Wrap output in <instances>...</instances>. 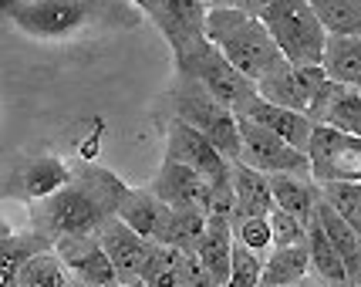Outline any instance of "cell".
Masks as SVG:
<instances>
[{"label":"cell","mask_w":361,"mask_h":287,"mask_svg":"<svg viewBox=\"0 0 361 287\" xmlns=\"http://www.w3.org/2000/svg\"><path fill=\"white\" fill-rule=\"evenodd\" d=\"M4 14L34 41L71 44L85 37L135 31L145 11L132 0H4Z\"/></svg>","instance_id":"obj_1"},{"label":"cell","mask_w":361,"mask_h":287,"mask_svg":"<svg viewBox=\"0 0 361 287\" xmlns=\"http://www.w3.org/2000/svg\"><path fill=\"white\" fill-rule=\"evenodd\" d=\"M126 193L128 186L115 173L102 166H81L64 190L31 207V230L51 237L54 243L64 237L102 233V226L118 216Z\"/></svg>","instance_id":"obj_2"},{"label":"cell","mask_w":361,"mask_h":287,"mask_svg":"<svg viewBox=\"0 0 361 287\" xmlns=\"http://www.w3.org/2000/svg\"><path fill=\"white\" fill-rule=\"evenodd\" d=\"M206 41L216 44L223 51V58L233 64L243 78H250L253 85H260L277 68L287 64V58L274 41V34L267 31V24L257 14H247V11H223V7L209 11Z\"/></svg>","instance_id":"obj_3"},{"label":"cell","mask_w":361,"mask_h":287,"mask_svg":"<svg viewBox=\"0 0 361 287\" xmlns=\"http://www.w3.org/2000/svg\"><path fill=\"white\" fill-rule=\"evenodd\" d=\"M260 20L267 24V31L274 34L281 54L290 64L311 68V64L324 61L328 28L321 24L311 0H270Z\"/></svg>","instance_id":"obj_4"},{"label":"cell","mask_w":361,"mask_h":287,"mask_svg":"<svg viewBox=\"0 0 361 287\" xmlns=\"http://www.w3.org/2000/svg\"><path fill=\"white\" fill-rule=\"evenodd\" d=\"M176 118H183L186 126L200 128L230 162H240V152H243L240 115L233 109H226L223 102H216L200 81L192 78L179 81V88H176Z\"/></svg>","instance_id":"obj_5"},{"label":"cell","mask_w":361,"mask_h":287,"mask_svg":"<svg viewBox=\"0 0 361 287\" xmlns=\"http://www.w3.org/2000/svg\"><path fill=\"white\" fill-rule=\"evenodd\" d=\"M176 68H179L183 78L200 81L209 95L216 102H223L226 109H233L236 115H243L260 98L257 85L250 78H243L233 64L223 58V51L216 44H209V41L200 44L196 51L183 54V58H176Z\"/></svg>","instance_id":"obj_6"},{"label":"cell","mask_w":361,"mask_h":287,"mask_svg":"<svg viewBox=\"0 0 361 287\" xmlns=\"http://www.w3.org/2000/svg\"><path fill=\"white\" fill-rule=\"evenodd\" d=\"M240 142H243V152H240V162H247L253 169L267 176L287 173V176H300V179H314L311 176V159L307 152L290 145L287 139L274 135L270 128L257 126L250 118L240 115Z\"/></svg>","instance_id":"obj_7"},{"label":"cell","mask_w":361,"mask_h":287,"mask_svg":"<svg viewBox=\"0 0 361 287\" xmlns=\"http://www.w3.org/2000/svg\"><path fill=\"white\" fill-rule=\"evenodd\" d=\"M307 159H311V176L317 179V186L361 183V139L355 135L314 126V135L307 142Z\"/></svg>","instance_id":"obj_8"},{"label":"cell","mask_w":361,"mask_h":287,"mask_svg":"<svg viewBox=\"0 0 361 287\" xmlns=\"http://www.w3.org/2000/svg\"><path fill=\"white\" fill-rule=\"evenodd\" d=\"M142 11L169 37L176 58L206 44V17H209L206 0H145Z\"/></svg>","instance_id":"obj_9"},{"label":"cell","mask_w":361,"mask_h":287,"mask_svg":"<svg viewBox=\"0 0 361 287\" xmlns=\"http://www.w3.org/2000/svg\"><path fill=\"white\" fill-rule=\"evenodd\" d=\"M166 156L176 162H183V166H189L192 173H200L203 179H209V183L233 179V162L226 159L200 128L186 126L183 118H173L169 128H166Z\"/></svg>","instance_id":"obj_10"},{"label":"cell","mask_w":361,"mask_h":287,"mask_svg":"<svg viewBox=\"0 0 361 287\" xmlns=\"http://www.w3.org/2000/svg\"><path fill=\"white\" fill-rule=\"evenodd\" d=\"M324 85H328V75H324L321 64L300 68V64L287 61L283 68H277L270 78L260 81L257 92H260L264 102H274V105H283V109H294V112L307 115Z\"/></svg>","instance_id":"obj_11"},{"label":"cell","mask_w":361,"mask_h":287,"mask_svg":"<svg viewBox=\"0 0 361 287\" xmlns=\"http://www.w3.org/2000/svg\"><path fill=\"white\" fill-rule=\"evenodd\" d=\"M54 254L61 257L64 267L75 274V281L81 287H122L109 254H105V247H102V240H98V233L58 240L54 243Z\"/></svg>","instance_id":"obj_12"},{"label":"cell","mask_w":361,"mask_h":287,"mask_svg":"<svg viewBox=\"0 0 361 287\" xmlns=\"http://www.w3.org/2000/svg\"><path fill=\"white\" fill-rule=\"evenodd\" d=\"M98 240H102L111 267L118 274V284H135V281H142V274L149 267V257H152V247H156L152 240L139 237V233H135L126 220H118V216L102 226Z\"/></svg>","instance_id":"obj_13"},{"label":"cell","mask_w":361,"mask_h":287,"mask_svg":"<svg viewBox=\"0 0 361 287\" xmlns=\"http://www.w3.org/2000/svg\"><path fill=\"white\" fill-rule=\"evenodd\" d=\"M149 190L156 193L166 207H173V209H203L206 213V203H209V190H213V183L203 179L200 173H192L189 166H183V162H176V159L166 156Z\"/></svg>","instance_id":"obj_14"},{"label":"cell","mask_w":361,"mask_h":287,"mask_svg":"<svg viewBox=\"0 0 361 287\" xmlns=\"http://www.w3.org/2000/svg\"><path fill=\"white\" fill-rule=\"evenodd\" d=\"M307 118L314 126H328L338 128L345 135L361 139V88H348V85H334L328 81L321 88V95L314 98Z\"/></svg>","instance_id":"obj_15"},{"label":"cell","mask_w":361,"mask_h":287,"mask_svg":"<svg viewBox=\"0 0 361 287\" xmlns=\"http://www.w3.org/2000/svg\"><path fill=\"white\" fill-rule=\"evenodd\" d=\"M71 176H75V169L64 159H58V156H34L11 179V190H17V196L34 207V203H41L47 196H54L58 190H64L71 183Z\"/></svg>","instance_id":"obj_16"},{"label":"cell","mask_w":361,"mask_h":287,"mask_svg":"<svg viewBox=\"0 0 361 287\" xmlns=\"http://www.w3.org/2000/svg\"><path fill=\"white\" fill-rule=\"evenodd\" d=\"M169 216H173V207H166L152 190H128L118 207V220H126L139 237L152 240V243H162Z\"/></svg>","instance_id":"obj_17"},{"label":"cell","mask_w":361,"mask_h":287,"mask_svg":"<svg viewBox=\"0 0 361 287\" xmlns=\"http://www.w3.org/2000/svg\"><path fill=\"white\" fill-rule=\"evenodd\" d=\"M243 118H250L257 126L270 128L274 135L287 139L290 145H298L304 152H307V142H311V135H314V122H311L304 112L283 109V105H274V102H264V98H257L250 109L243 112Z\"/></svg>","instance_id":"obj_18"},{"label":"cell","mask_w":361,"mask_h":287,"mask_svg":"<svg viewBox=\"0 0 361 287\" xmlns=\"http://www.w3.org/2000/svg\"><path fill=\"white\" fill-rule=\"evenodd\" d=\"M233 247H236L233 220H226V216H209L203 240H200V247H196L192 254L203 260V267L216 277V284H220V287H226V281H230V267H233Z\"/></svg>","instance_id":"obj_19"},{"label":"cell","mask_w":361,"mask_h":287,"mask_svg":"<svg viewBox=\"0 0 361 287\" xmlns=\"http://www.w3.org/2000/svg\"><path fill=\"white\" fill-rule=\"evenodd\" d=\"M233 193L240 216H270L277 209V200H274V190H270V176L247 166V162H233Z\"/></svg>","instance_id":"obj_20"},{"label":"cell","mask_w":361,"mask_h":287,"mask_svg":"<svg viewBox=\"0 0 361 287\" xmlns=\"http://www.w3.org/2000/svg\"><path fill=\"white\" fill-rule=\"evenodd\" d=\"M317 224L324 226V233L334 243V250L341 254L348 274H351V287H355L361 281V237L355 233V226L321 196V190H317Z\"/></svg>","instance_id":"obj_21"},{"label":"cell","mask_w":361,"mask_h":287,"mask_svg":"<svg viewBox=\"0 0 361 287\" xmlns=\"http://www.w3.org/2000/svg\"><path fill=\"white\" fill-rule=\"evenodd\" d=\"M321 68L334 85L361 88V34H328Z\"/></svg>","instance_id":"obj_22"},{"label":"cell","mask_w":361,"mask_h":287,"mask_svg":"<svg viewBox=\"0 0 361 287\" xmlns=\"http://www.w3.org/2000/svg\"><path fill=\"white\" fill-rule=\"evenodd\" d=\"M307 277H311V250H307V243L274 247V254L264 260L260 287H298Z\"/></svg>","instance_id":"obj_23"},{"label":"cell","mask_w":361,"mask_h":287,"mask_svg":"<svg viewBox=\"0 0 361 287\" xmlns=\"http://www.w3.org/2000/svg\"><path fill=\"white\" fill-rule=\"evenodd\" d=\"M270 190H274V200L277 207L287 209L290 216H298L300 224H314L317 216V186L311 179H300V176H287L277 173L270 176Z\"/></svg>","instance_id":"obj_24"},{"label":"cell","mask_w":361,"mask_h":287,"mask_svg":"<svg viewBox=\"0 0 361 287\" xmlns=\"http://www.w3.org/2000/svg\"><path fill=\"white\" fill-rule=\"evenodd\" d=\"M307 250H311V274L314 277L328 281L331 287H351V274H348L345 260L334 250V243L328 240L324 226L317 224V216L314 224L307 226Z\"/></svg>","instance_id":"obj_25"},{"label":"cell","mask_w":361,"mask_h":287,"mask_svg":"<svg viewBox=\"0 0 361 287\" xmlns=\"http://www.w3.org/2000/svg\"><path fill=\"white\" fill-rule=\"evenodd\" d=\"M44 250H54V240L37 233V230H24V233H11V226L4 230V287L17 284V274L20 267L34 260Z\"/></svg>","instance_id":"obj_26"},{"label":"cell","mask_w":361,"mask_h":287,"mask_svg":"<svg viewBox=\"0 0 361 287\" xmlns=\"http://www.w3.org/2000/svg\"><path fill=\"white\" fill-rule=\"evenodd\" d=\"M14 287H81L75 281V274L64 267V260L54 250H44L37 254L34 260H27L20 274H17Z\"/></svg>","instance_id":"obj_27"},{"label":"cell","mask_w":361,"mask_h":287,"mask_svg":"<svg viewBox=\"0 0 361 287\" xmlns=\"http://www.w3.org/2000/svg\"><path fill=\"white\" fill-rule=\"evenodd\" d=\"M186 254L189 250H179V247H169V243H156L152 257H149V267L142 274V284L145 287H183Z\"/></svg>","instance_id":"obj_28"},{"label":"cell","mask_w":361,"mask_h":287,"mask_svg":"<svg viewBox=\"0 0 361 287\" xmlns=\"http://www.w3.org/2000/svg\"><path fill=\"white\" fill-rule=\"evenodd\" d=\"M206 224H209V216H206L203 209H173L162 243L179 247V250H196L206 233Z\"/></svg>","instance_id":"obj_29"},{"label":"cell","mask_w":361,"mask_h":287,"mask_svg":"<svg viewBox=\"0 0 361 287\" xmlns=\"http://www.w3.org/2000/svg\"><path fill=\"white\" fill-rule=\"evenodd\" d=\"M328 34H361V0H311Z\"/></svg>","instance_id":"obj_30"},{"label":"cell","mask_w":361,"mask_h":287,"mask_svg":"<svg viewBox=\"0 0 361 287\" xmlns=\"http://www.w3.org/2000/svg\"><path fill=\"white\" fill-rule=\"evenodd\" d=\"M233 233L243 247H250L257 257L267 260L274 254V230H270V220L267 216H233Z\"/></svg>","instance_id":"obj_31"},{"label":"cell","mask_w":361,"mask_h":287,"mask_svg":"<svg viewBox=\"0 0 361 287\" xmlns=\"http://www.w3.org/2000/svg\"><path fill=\"white\" fill-rule=\"evenodd\" d=\"M317 190L361 237V183H328V186H317Z\"/></svg>","instance_id":"obj_32"},{"label":"cell","mask_w":361,"mask_h":287,"mask_svg":"<svg viewBox=\"0 0 361 287\" xmlns=\"http://www.w3.org/2000/svg\"><path fill=\"white\" fill-rule=\"evenodd\" d=\"M260 281H264V257H257L250 247H243V243L236 240L233 267H230L226 287H260Z\"/></svg>","instance_id":"obj_33"},{"label":"cell","mask_w":361,"mask_h":287,"mask_svg":"<svg viewBox=\"0 0 361 287\" xmlns=\"http://www.w3.org/2000/svg\"><path fill=\"white\" fill-rule=\"evenodd\" d=\"M270 230H274V247H298V243H307V224H300L298 216H290L287 209H274L267 216Z\"/></svg>","instance_id":"obj_34"},{"label":"cell","mask_w":361,"mask_h":287,"mask_svg":"<svg viewBox=\"0 0 361 287\" xmlns=\"http://www.w3.org/2000/svg\"><path fill=\"white\" fill-rule=\"evenodd\" d=\"M270 0H209V11H216V7H223V11H247V14H264V7H267Z\"/></svg>","instance_id":"obj_35"},{"label":"cell","mask_w":361,"mask_h":287,"mask_svg":"<svg viewBox=\"0 0 361 287\" xmlns=\"http://www.w3.org/2000/svg\"><path fill=\"white\" fill-rule=\"evenodd\" d=\"M298 287H331L328 281H321V277H314V274H311V277H307V281H300Z\"/></svg>","instance_id":"obj_36"},{"label":"cell","mask_w":361,"mask_h":287,"mask_svg":"<svg viewBox=\"0 0 361 287\" xmlns=\"http://www.w3.org/2000/svg\"><path fill=\"white\" fill-rule=\"evenodd\" d=\"M122 287H145V284H142V281H135V284H122Z\"/></svg>","instance_id":"obj_37"},{"label":"cell","mask_w":361,"mask_h":287,"mask_svg":"<svg viewBox=\"0 0 361 287\" xmlns=\"http://www.w3.org/2000/svg\"><path fill=\"white\" fill-rule=\"evenodd\" d=\"M132 4H139V7H142V4H145V0H132Z\"/></svg>","instance_id":"obj_38"},{"label":"cell","mask_w":361,"mask_h":287,"mask_svg":"<svg viewBox=\"0 0 361 287\" xmlns=\"http://www.w3.org/2000/svg\"><path fill=\"white\" fill-rule=\"evenodd\" d=\"M355 287H361V281H358V284H355Z\"/></svg>","instance_id":"obj_39"}]
</instances>
